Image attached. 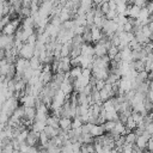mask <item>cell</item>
Wrapping results in <instances>:
<instances>
[{"instance_id":"7a4b0ae2","label":"cell","mask_w":153,"mask_h":153,"mask_svg":"<svg viewBox=\"0 0 153 153\" xmlns=\"http://www.w3.org/2000/svg\"><path fill=\"white\" fill-rule=\"evenodd\" d=\"M18 23L19 20L16 19V20H10V23H7L5 26H4V30H2V33H6V35H13L17 29H18Z\"/></svg>"},{"instance_id":"277c9868","label":"cell","mask_w":153,"mask_h":153,"mask_svg":"<svg viewBox=\"0 0 153 153\" xmlns=\"http://www.w3.org/2000/svg\"><path fill=\"white\" fill-rule=\"evenodd\" d=\"M136 139H137V134L135 131H129L127 135H126V143H129V145H134L136 142Z\"/></svg>"},{"instance_id":"3957f363","label":"cell","mask_w":153,"mask_h":153,"mask_svg":"<svg viewBox=\"0 0 153 153\" xmlns=\"http://www.w3.org/2000/svg\"><path fill=\"white\" fill-rule=\"evenodd\" d=\"M72 120L71 117H60V128L63 130L72 129Z\"/></svg>"},{"instance_id":"6da1fadb","label":"cell","mask_w":153,"mask_h":153,"mask_svg":"<svg viewBox=\"0 0 153 153\" xmlns=\"http://www.w3.org/2000/svg\"><path fill=\"white\" fill-rule=\"evenodd\" d=\"M33 54H35V49H33V44H24L20 50H19V55L23 57V59H26V60H30L33 57Z\"/></svg>"},{"instance_id":"5b68a950","label":"cell","mask_w":153,"mask_h":153,"mask_svg":"<svg viewBox=\"0 0 153 153\" xmlns=\"http://www.w3.org/2000/svg\"><path fill=\"white\" fill-rule=\"evenodd\" d=\"M147 148H148V151L153 152V136H151V139L148 140V143H147Z\"/></svg>"}]
</instances>
